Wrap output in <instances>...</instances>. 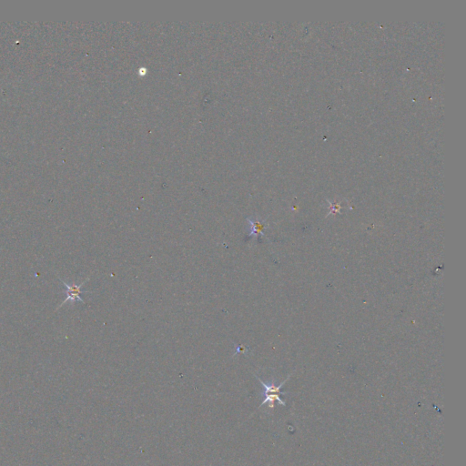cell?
<instances>
[{
    "mask_svg": "<svg viewBox=\"0 0 466 466\" xmlns=\"http://www.w3.org/2000/svg\"><path fill=\"white\" fill-rule=\"evenodd\" d=\"M331 204V211L329 212L328 215H331L332 213H339L340 212V209H341V206L339 204H333V203H330Z\"/></svg>",
    "mask_w": 466,
    "mask_h": 466,
    "instance_id": "277c9868",
    "label": "cell"
},
{
    "mask_svg": "<svg viewBox=\"0 0 466 466\" xmlns=\"http://www.w3.org/2000/svg\"><path fill=\"white\" fill-rule=\"evenodd\" d=\"M256 377H257L258 380L260 381V382L262 383V386L264 388L263 395L265 396L264 401H263L262 404L260 405V407H262V405H264L265 404H269V407L271 409H273L274 408V403H275V401H277L279 404L283 405V406L286 405V403H285L284 401H282V400L280 399V395L281 393V392H280V389H281V387L284 385L285 382L288 381L290 376L285 380L284 382H281L280 385H278V386H276L274 383L267 384V383H265L263 381H262V379H260L258 376H256Z\"/></svg>",
    "mask_w": 466,
    "mask_h": 466,
    "instance_id": "6da1fadb",
    "label": "cell"
},
{
    "mask_svg": "<svg viewBox=\"0 0 466 466\" xmlns=\"http://www.w3.org/2000/svg\"><path fill=\"white\" fill-rule=\"evenodd\" d=\"M247 221L250 225V232H249V237L250 236H255L256 238L259 236H264V229L266 228V224L264 222H260L258 220H253L250 218H248Z\"/></svg>",
    "mask_w": 466,
    "mask_h": 466,
    "instance_id": "3957f363",
    "label": "cell"
},
{
    "mask_svg": "<svg viewBox=\"0 0 466 466\" xmlns=\"http://www.w3.org/2000/svg\"><path fill=\"white\" fill-rule=\"evenodd\" d=\"M87 280H89V279H87V280H84V281H83V282H82V283L80 285H69L67 284V283H66L64 280H61V281H62L63 285L65 286V289H66V292H65V293H66L67 298L64 300V302H62V304H61V305H59L58 308H60V307L62 306V305H64L65 303H67L68 301H71V302H82V303H85L84 300L81 298V293H86V292H85V291H82L81 288H82V286H83V285H84L85 283L87 282Z\"/></svg>",
    "mask_w": 466,
    "mask_h": 466,
    "instance_id": "7a4b0ae2",
    "label": "cell"
}]
</instances>
